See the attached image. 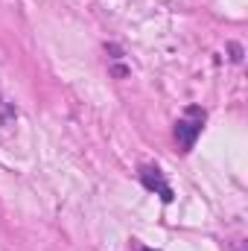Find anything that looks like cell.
Listing matches in <instances>:
<instances>
[{
  "label": "cell",
  "mask_w": 248,
  "mask_h": 251,
  "mask_svg": "<svg viewBox=\"0 0 248 251\" xmlns=\"http://www.w3.org/2000/svg\"><path fill=\"white\" fill-rule=\"evenodd\" d=\"M201 126H204V111L201 108H187V114L175 123V137H178V143L184 146V152H190L193 146H196V137L201 134Z\"/></svg>",
  "instance_id": "1"
},
{
  "label": "cell",
  "mask_w": 248,
  "mask_h": 251,
  "mask_svg": "<svg viewBox=\"0 0 248 251\" xmlns=\"http://www.w3.org/2000/svg\"><path fill=\"white\" fill-rule=\"evenodd\" d=\"M140 181L146 190H155L164 201H173V187L167 184V178L158 167H140Z\"/></svg>",
  "instance_id": "2"
},
{
  "label": "cell",
  "mask_w": 248,
  "mask_h": 251,
  "mask_svg": "<svg viewBox=\"0 0 248 251\" xmlns=\"http://www.w3.org/2000/svg\"><path fill=\"white\" fill-rule=\"evenodd\" d=\"M134 251H155V249H134Z\"/></svg>",
  "instance_id": "3"
}]
</instances>
